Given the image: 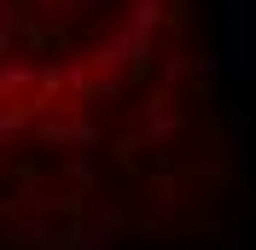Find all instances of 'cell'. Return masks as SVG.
<instances>
[{
    "instance_id": "6da1fadb",
    "label": "cell",
    "mask_w": 256,
    "mask_h": 250,
    "mask_svg": "<svg viewBox=\"0 0 256 250\" xmlns=\"http://www.w3.org/2000/svg\"><path fill=\"white\" fill-rule=\"evenodd\" d=\"M175 0H0V169L82 163L152 82Z\"/></svg>"
}]
</instances>
